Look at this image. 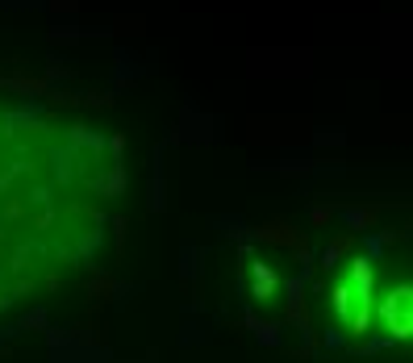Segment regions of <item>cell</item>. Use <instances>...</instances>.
I'll use <instances>...</instances> for the list:
<instances>
[{"instance_id": "obj_2", "label": "cell", "mask_w": 413, "mask_h": 363, "mask_svg": "<svg viewBox=\"0 0 413 363\" xmlns=\"http://www.w3.org/2000/svg\"><path fill=\"white\" fill-rule=\"evenodd\" d=\"M384 330L397 334V338L409 334V288H405V284L384 297Z\"/></svg>"}, {"instance_id": "obj_1", "label": "cell", "mask_w": 413, "mask_h": 363, "mask_svg": "<svg viewBox=\"0 0 413 363\" xmlns=\"http://www.w3.org/2000/svg\"><path fill=\"white\" fill-rule=\"evenodd\" d=\"M338 309H342V318L351 321V330H364L367 326V309H371V280H367V268L355 272L342 288H338Z\"/></svg>"}]
</instances>
